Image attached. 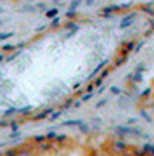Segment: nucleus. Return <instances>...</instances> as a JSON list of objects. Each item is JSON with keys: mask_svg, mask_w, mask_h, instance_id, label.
<instances>
[{"mask_svg": "<svg viewBox=\"0 0 154 156\" xmlns=\"http://www.w3.org/2000/svg\"><path fill=\"white\" fill-rule=\"evenodd\" d=\"M116 135H120V137H125V135H140L142 134V130L140 128H132V127H116L114 128Z\"/></svg>", "mask_w": 154, "mask_h": 156, "instance_id": "f257e3e1", "label": "nucleus"}, {"mask_svg": "<svg viewBox=\"0 0 154 156\" xmlns=\"http://www.w3.org/2000/svg\"><path fill=\"white\" fill-rule=\"evenodd\" d=\"M135 19H137V12H128V14H125L123 19H121V23H120V28L127 30V28H130V26H133Z\"/></svg>", "mask_w": 154, "mask_h": 156, "instance_id": "f03ea898", "label": "nucleus"}, {"mask_svg": "<svg viewBox=\"0 0 154 156\" xmlns=\"http://www.w3.org/2000/svg\"><path fill=\"white\" fill-rule=\"evenodd\" d=\"M135 47H137V42H135V40H128V42H125V44L121 45L120 54H123V56H130L132 52H135Z\"/></svg>", "mask_w": 154, "mask_h": 156, "instance_id": "7ed1b4c3", "label": "nucleus"}, {"mask_svg": "<svg viewBox=\"0 0 154 156\" xmlns=\"http://www.w3.org/2000/svg\"><path fill=\"white\" fill-rule=\"evenodd\" d=\"M118 11H121L120 5H106V7H102V9H100V16L109 17V16H113V14H114V12H118Z\"/></svg>", "mask_w": 154, "mask_h": 156, "instance_id": "20e7f679", "label": "nucleus"}, {"mask_svg": "<svg viewBox=\"0 0 154 156\" xmlns=\"http://www.w3.org/2000/svg\"><path fill=\"white\" fill-rule=\"evenodd\" d=\"M113 147H114V151H118V153H123V151H127V142L125 140H114L113 142Z\"/></svg>", "mask_w": 154, "mask_h": 156, "instance_id": "39448f33", "label": "nucleus"}, {"mask_svg": "<svg viewBox=\"0 0 154 156\" xmlns=\"http://www.w3.org/2000/svg\"><path fill=\"white\" fill-rule=\"evenodd\" d=\"M106 64H107V59H104V61L100 62L99 66H97V68H95V69H94V71H92V73H90V75H88V78H87V80H92V78H94L95 75H97V73H100V71H102V69H104V68H106Z\"/></svg>", "mask_w": 154, "mask_h": 156, "instance_id": "423d86ee", "label": "nucleus"}, {"mask_svg": "<svg viewBox=\"0 0 154 156\" xmlns=\"http://www.w3.org/2000/svg\"><path fill=\"white\" fill-rule=\"evenodd\" d=\"M45 16L49 17V19H54V17H57V16H59V9H57V7L47 9V11H45Z\"/></svg>", "mask_w": 154, "mask_h": 156, "instance_id": "0eeeda50", "label": "nucleus"}, {"mask_svg": "<svg viewBox=\"0 0 154 156\" xmlns=\"http://www.w3.org/2000/svg\"><path fill=\"white\" fill-rule=\"evenodd\" d=\"M142 149H144V153H145V154L154 156V144H152V142H147V144H144V146H142Z\"/></svg>", "mask_w": 154, "mask_h": 156, "instance_id": "6e6552de", "label": "nucleus"}, {"mask_svg": "<svg viewBox=\"0 0 154 156\" xmlns=\"http://www.w3.org/2000/svg\"><path fill=\"white\" fill-rule=\"evenodd\" d=\"M127 59H128V56H123V54H120V56L114 59V64H113V66H114V68L121 66V64H125V62H127Z\"/></svg>", "mask_w": 154, "mask_h": 156, "instance_id": "1a4fd4ad", "label": "nucleus"}, {"mask_svg": "<svg viewBox=\"0 0 154 156\" xmlns=\"http://www.w3.org/2000/svg\"><path fill=\"white\" fill-rule=\"evenodd\" d=\"M140 11L145 12V14H149V16L154 19V7H152V4H149V5H142V7H140Z\"/></svg>", "mask_w": 154, "mask_h": 156, "instance_id": "9d476101", "label": "nucleus"}, {"mask_svg": "<svg viewBox=\"0 0 154 156\" xmlns=\"http://www.w3.org/2000/svg\"><path fill=\"white\" fill-rule=\"evenodd\" d=\"M49 115H52V109H50V108L45 109V111H42V113H38V115L35 116V120H37V122H38V120H44V118H47Z\"/></svg>", "mask_w": 154, "mask_h": 156, "instance_id": "9b49d317", "label": "nucleus"}, {"mask_svg": "<svg viewBox=\"0 0 154 156\" xmlns=\"http://www.w3.org/2000/svg\"><path fill=\"white\" fill-rule=\"evenodd\" d=\"M130 80H132V82H135V83H138V82H142V73H135L133 71V75H130Z\"/></svg>", "mask_w": 154, "mask_h": 156, "instance_id": "f8f14e48", "label": "nucleus"}, {"mask_svg": "<svg viewBox=\"0 0 154 156\" xmlns=\"http://www.w3.org/2000/svg\"><path fill=\"white\" fill-rule=\"evenodd\" d=\"M64 28L66 30H78V24H76V21H68L64 24Z\"/></svg>", "mask_w": 154, "mask_h": 156, "instance_id": "ddd939ff", "label": "nucleus"}, {"mask_svg": "<svg viewBox=\"0 0 154 156\" xmlns=\"http://www.w3.org/2000/svg\"><path fill=\"white\" fill-rule=\"evenodd\" d=\"M11 37H14L12 31H4V33H0V40H2V42H4V40H9Z\"/></svg>", "mask_w": 154, "mask_h": 156, "instance_id": "4468645a", "label": "nucleus"}, {"mask_svg": "<svg viewBox=\"0 0 154 156\" xmlns=\"http://www.w3.org/2000/svg\"><path fill=\"white\" fill-rule=\"evenodd\" d=\"M59 26H61V19L59 17H54L52 23H50V28H59Z\"/></svg>", "mask_w": 154, "mask_h": 156, "instance_id": "2eb2a0df", "label": "nucleus"}, {"mask_svg": "<svg viewBox=\"0 0 154 156\" xmlns=\"http://www.w3.org/2000/svg\"><path fill=\"white\" fill-rule=\"evenodd\" d=\"M109 92H111L113 95H120V94H121V89H120V87H116V85H113V87L109 89Z\"/></svg>", "mask_w": 154, "mask_h": 156, "instance_id": "dca6fc26", "label": "nucleus"}, {"mask_svg": "<svg viewBox=\"0 0 154 156\" xmlns=\"http://www.w3.org/2000/svg\"><path fill=\"white\" fill-rule=\"evenodd\" d=\"M66 17L69 19V21H73V19L76 17V11H68V12H66Z\"/></svg>", "mask_w": 154, "mask_h": 156, "instance_id": "f3484780", "label": "nucleus"}, {"mask_svg": "<svg viewBox=\"0 0 154 156\" xmlns=\"http://www.w3.org/2000/svg\"><path fill=\"white\" fill-rule=\"evenodd\" d=\"M144 71H145V64H144V62H140V64L135 68V73H144Z\"/></svg>", "mask_w": 154, "mask_h": 156, "instance_id": "a211bd4d", "label": "nucleus"}, {"mask_svg": "<svg viewBox=\"0 0 154 156\" xmlns=\"http://www.w3.org/2000/svg\"><path fill=\"white\" fill-rule=\"evenodd\" d=\"M80 5V0H73L71 5H69V11H76V7Z\"/></svg>", "mask_w": 154, "mask_h": 156, "instance_id": "6ab92c4d", "label": "nucleus"}, {"mask_svg": "<svg viewBox=\"0 0 154 156\" xmlns=\"http://www.w3.org/2000/svg\"><path fill=\"white\" fill-rule=\"evenodd\" d=\"M102 82H104V78H95V80H94V85H95V87H97V89H99V87H102Z\"/></svg>", "mask_w": 154, "mask_h": 156, "instance_id": "aec40b11", "label": "nucleus"}, {"mask_svg": "<svg viewBox=\"0 0 154 156\" xmlns=\"http://www.w3.org/2000/svg\"><path fill=\"white\" fill-rule=\"evenodd\" d=\"M50 139H57V134L55 132H49L47 134V140H50Z\"/></svg>", "mask_w": 154, "mask_h": 156, "instance_id": "412c9836", "label": "nucleus"}, {"mask_svg": "<svg viewBox=\"0 0 154 156\" xmlns=\"http://www.w3.org/2000/svg\"><path fill=\"white\" fill-rule=\"evenodd\" d=\"M106 102H107V99H100L99 102H97V106H95V108H102V106L106 104Z\"/></svg>", "mask_w": 154, "mask_h": 156, "instance_id": "4be33fe9", "label": "nucleus"}, {"mask_svg": "<svg viewBox=\"0 0 154 156\" xmlns=\"http://www.w3.org/2000/svg\"><path fill=\"white\" fill-rule=\"evenodd\" d=\"M151 92H152V89H145L142 92V97H147V95H151Z\"/></svg>", "mask_w": 154, "mask_h": 156, "instance_id": "5701e85b", "label": "nucleus"}, {"mask_svg": "<svg viewBox=\"0 0 154 156\" xmlns=\"http://www.w3.org/2000/svg\"><path fill=\"white\" fill-rule=\"evenodd\" d=\"M95 89H97V87H95L94 83H90V85H88V87H87V92H94Z\"/></svg>", "mask_w": 154, "mask_h": 156, "instance_id": "b1692460", "label": "nucleus"}, {"mask_svg": "<svg viewBox=\"0 0 154 156\" xmlns=\"http://www.w3.org/2000/svg\"><path fill=\"white\" fill-rule=\"evenodd\" d=\"M7 156H21V154H19L17 151H9V153H7Z\"/></svg>", "mask_w": 154, "mask_h": 156, "instance_id": "393cba45", "label": "nucleus"}, {"mask_svg": "<svg viewBox=\"0 0 154 156\" xmlns=\"http://www.w3.org/2000/svg\"><path fill=\"white\" fill-rule=\"evenodd\" d=\"M142 47H144V42H138V44H137V47H135V52H138V50L142 49Z\"/></svg>", "mask_w": 154, "mask_h": 156, "instance_id": "a878e982", "label": "nucleus"}, {"mask_svg": "<svg viewBox=\"0 0 154 156\" xmlns=\"http://www.w3.org/2000/svg\"><path fill=\"white\" fill-rule=\"evenodd\" d=\"M135 122H137V118H130V120H128V125H133Z\"/></svg>", "mask_w": 154, "mask_h": 156, "instance_id": "bb28decb", "label": "nucleus"}, {"mask_svg": "<svg viewBox=\"0 0 154 156\" xmlns=\"http://www.w3.org/2000/svg\"><path fill=\"white\" fill-rule=\"evenodd\" d=\"M4 61V54H0V62Z\"/></svg>", "mask_w": 154, "mask_h": 156, "instance_id": "cd10ccee", "label": "nucleus"}, {"mask_svg": "<svg viewBox=\"0 0 154 156\" xmlns=\"http://www.w3.org/2000/svg\"><path fill=\"white\" fill-rule=\"evenodd\" d=\"M0 12H4V9H2V7H0Z\"/></svg>", "mask_w": 154, "mask_h": 156, "instance_id": "c85d7f7f", "label": "nucleus"}, {"mask_svg": "<svg viewBox=\"0 0 154 156\" xmlns=\"http://www.w3.org/2000/svg\"><path fill=\"white\" fill-rule=\"evenodd\" d=\"M145 156H149V154H145Z\"/></svg>", "mask_w": 154, "mask_h": 156, "instance_id": "c756f323", "label": "nucleus"}]
</instances>
